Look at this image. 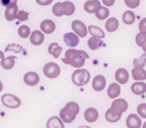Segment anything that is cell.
<instances>
[{
    "label": "cell",
    "instance_id": "cell-1",
    "mask_svg": "<svg viewBox=\"0 0 146 128\" xmlns=\"http://www.w3.org/2000/svg\"><path fill=\"white\" fill-rule=\"evenodd\" d=\"M89 58L88 53L84 51L69 49L65 52L64 58H62V62L66 65H70L73 67L80 68L85 64V59Z\"/></svg>",
    "mask_w": 146,
    "mask_h": 128
},
{
    "label": "cell",
    "instance_id": "cell-2",
    "mask_svg": "<svg viewBox=\"0 0 146 128\" xmlns=\"http://www.w3.org/2000/svg\"><path fill=\"white\" fill-rule=\"evenodd\" d=\"M79 106L78 103L74 101L68 102L64 108H62L59 112L60 119L64 123H71L76 119V116L79 113Z\"/></svg>",
    "mask_w": 146,
    "mask_h": 128
},
{
    "label": "cell",
    "instance_id": "cell-3",
    "mask_svg": "<svg viewBox=\"0 0 146 128\" xmlns=\"http://www.w3.org/2000/svg\"><path fill=\"white\" fill-rule=\"evenodd\" d=\"M72 82L77 86H84L90 82V73L85 69H79L73 72L71 76Z\"/></svg>",
    "mask_w": 146,
    "mask_h": 128
},
{
    "label": "cell",
    "instance_id": "cell-4",
    "mask_svg": "<svg viewBox=\"0 0 146 128\" xmlns=\"http://www.w3.org/2000/svg\"><path fill=\"white\" fill-rule=\"evenodd\" d=\"M43 73L48 78H56L60 74V67L54 62H49L45 65Z\"/></svg>",
    "mask_w": 146,
    "mask_h": 128
},
{
    "label": "cell",
    "instance_id": "cell-5",
    "mask_svg": "<svg viewBox=\"0 0 146 128\" xmlns=\"http://www.w3.org/2000/svg\"><path fill=\"white\" fill-rule=\"evenodd\" d=\"M1 101L4 106L9 108H17L21 105V100L11 94H5L1 97Z\"/></svg>",
    "mask_w": 146,
    "mask_h": 128
},
{
    "label": "cell",
    "instance_id": "cell-6",
    "mask_svg": "<svg viewBox=\"0 0 146 128\" xmlns=\"http://www.w3.org/2000/svg\"><path fill=\"white\" fill-rule=\"evenodd\" d=\"M71 28H72L73 31L77 34L78 36L85 37L88 34V29H87L86 25L79 20L73 21L71 23Z\"/></svg>",
    "mask_w": 146,
    "mask_h": 128
},
{
    "label": "cell",
    "instance_id": "cell-7",
    "mask_svg": "<svg viewBox=\"0 0 146 128\" xmlns=\"http://www.w3.org/2000/svg\"><path fill=\"white\" fill-rule=\"evenodd\" d=\"M121 115H122L121 111H119L115 107H111L106 112L105 118H106V119L108 121H109L111 123H114V122H117V121H119L120 119Z\"/></svg>",
    "mask_w": 146,
    "mask_h": 128
},
{
    "label": "cell",
    "instance_id": "cell-8",
    "mask_svg": "<svg viewBox=\"0 0 146 128\" xmlns=\"http://www.w3.org/2000/svg\"><path fill=\"white\" fill-rule=\"evenodd\" d=\"M18 7H17V2L14 1V2H11L5 9V18L7 21H13L17 18V13H18Z\"/></svg>",
    "mask_w": 146,
    "mask_h": 128
},
{
    "label": "cell",
    "instance_id": "cell-9",
    "mask_svg": "<svg viewBox=\"0 0 146 128\" xmlns=\"http://www.w3.org/2000/svg\"><path fill=\"white\" fill-rule=\"evenodd\" d=\"M64 41L66 46L70 47H75L79 43V38L74 33H66L64 35Z\"/></svg>",
    "mask_w": 146,
    "mask_h": 128
},
{
    "label": "cell",
    "instance_id": "cell-10",
    "mask_svg": "<svg viewBox=\"0 0 146 128\" xmlns=\"http://www.w3.org/2000/svg\"><path fill=\"white\" fill-rule=\"evenodd\" d=\"M142 120L137 114L131 113L126 119V125L128 128H140Z\"/></svg>",
    "mask_w": 146,
    "mask_h": 128
},
{
    "label": "cell",
    "instance_id": "cell-11",
    "mask_svg": "<svg viewBox=\"0 0 146 128\" xmlns=\"http://www.w3.org/2000/svg\"><path fill=\"white\" fill-rule=\"evenodd\" d=\"M23 81L26 84L29 86H35L39 84L40 82V77L36 72H28L23 77Z\"/></svg>",
    "mask_w": 146,
    "mask_h": 128
},
{
    "label": "cell",
    "instance_id": "cell-12",
    "mask_svg": "<svg viewBox=\"0 0 146 128\" xmlns=\"http://www.w3.org/2000/svg\"><path fill=\"white\" fill-rule=\"evenodd\" d=\"M92 87L96 91H102L106 87V78L102 75H97L94 78Z\"/></svg>",
    "mask_w": 146,
    "mask_h": 128
},
{
    "label": "cell",
    "instance_id": "cell-13",
    "mask_svg": "<svg viewBox=\"0 0 146 128\" xmlns=\"http://www.w3.org/2000/svg\"><path fill=\"white\" fill-rule=\"evenodd\" d=\"M115 79L120 84H125L129 80V73L125 69L119 68L115 72Z\"/></svg>",
    "mask_w": 146,
    "mask_h": 128
},
{
    "label": "cell",
    "instance_id": "cell-14",
    "mask_svg": "<svg viewBox=\"0 0 146 128\" xmlns=\"http://www.w3.org/2000/svg\"><path fill=\"white\" fill-rule=\"evenodd\" d=\"M44 40H45L44 34L39 30H35L34 32H32V34L30 35V42L35 46L41 45L43 43Z\"/></svg>",
    "mask_w": 146,
    "mask_h": 128
},
{
    "label": "cell",
    "instance_id": "cell-15",
    "mask_svg": "<svg viewBox=\"0 0 146 128\" xmlns=\"http://www.w3.org/2000/svg\"><path fill=\"white\" fill-rule=\"evenodd\" d=\"M101 7V2L99 1H87L84 4V11L88 13H96Z\"/></svg>",
    "mask_w": 146,
    "mask_h": 128
},
{
    "label": "cell",
    "instance_id": "cell-16",
    "mask_svg": "<svg viewBox=\"0 0 146 128\" xmlns=\"http://www.w3.org/2000/svg\"><path fill=\"white\" fill-rule=\"evenodd\" d=\"M55 29H56V25L52 20L49 19L44 20L40 23V29L45 34H52V32H54Z\"/></svg>",
    "mask_w": 146,
    "mask_h": 128
},
{
    "label": "cell",
    "instance_id": "cell-17",
    "mask_svg": "<svg viewBox=\"0 0 146 128\" xmlns=\"http://www.w3.org/2000/svg\"><path fill=\"white\" fill-rule=\"evenodd\" d=\"M131 90L133 94L141 96L146 93V84L143 82H136L131 84Z\"/></svg>",
    "mask_w": 146,
    "mask_h": 128
},
{
    "label": "cell",
    "instance_id": "cell-18",
    "mask_svg": "<svg viewBox=\"0 0 146 128\" xmlns=\"http://www.w3.org/2000/svg\"><path fill=\"white\" fill-rule=\"evenodd\" d=\"M98 117H99L98 111L94 107H90L84 112V118L88 122L93 123L98 119Z\"/></svg>",
    "mask_w": 146,
    "mask_h": 128
},
{
    "label": "cell",
    "instance_id": "cell-19",
    "mask_svg": "<svg viewBox=\"0 0 146 128\" xmlns=\"http://www.w3.org/2000/svg\"><path fill=\"white\" fill-rule=\"evenodd\" d=\"M46 128H64V125L61 119L57 116H53L47 120Z\"/></svg>",
    "mask_w": 146,
    "mask_h": 128
},
{
    "label": "cell",
    "instance_id": "cell-20",
    "mask_svg": "<svg viewBox=\"0 0 146 128\" xmlns=\"http://www.w3.org/2000/svg\"><path fill=\"white\" fill-rule=\"evenodd\" d=\"M88 29H89L90 34L93 37H95V38L102 39V38H104V37H105V33H104V31H103L101 28H99V27H97V26L90 25V26H89Z\"/></svg>",
    "mask_w": 146,
    "mask_h": 128
},
{
    "label": "cell",
    "instance_id": "cell-21",
    "mask_svg": "<svg viewBox=\"0 0 146 128\" xmlns=\"http://www.w3.org/2000/svg\"><path fill=\"white\" fill-rule=\"evenodd\" d=\"M120 94V86L118 84H112L108 89V96L110 98H117Z\"/></svg>",
    "mask_w": 146,
    "mask_h": 128
},
{
    "label": "cell",
    "instance_id": "cell-22",
    "mask_svg": "<svg viewBox=\"0 0 146 128\" xmlns=\"http://www.w3.org/2000/svg\"><path fill=\"white\" fill-rule=\"evenodd\" d=\"M63 48L56 42L51 43L48 46V52L49 54L52 55L55 58H58L62 52Z\"/></svg>",
    "mask_w": 146,
    "mask_h": 128
},
{
    "label": "cell",
    "instance_id": "cell-23",
    "mask_svg": "<svg viewBox=\"0 0 146 128\" xmlns=\"http://www.w3.org/2000/svg\"><path fill=\"white\" fill-rule=\"evenodd\" d=\"M15 58L14 56H9L5 58L1 59V66L5 70H11L15 66Z\"/></svg>",
    "mask_w": 146,
    "mask_h": 128
},
{
    "label": "cell",
    "instance_id": "cell-24",
    "mask_svg": "<svg viewBox=\"0 0 146 128\" xmlns=\"http://www.w3.org/2000/svg\"><path fill=\"white\" fill-rule=\"evenodd\" d=\"M132 78L136 81L146 80V72L142 68H134L131 71Z\"/></svg>",
    "mask_w": 146,
    "mask_h": 128
},
{
    "label": "cell",
    "instance_id": "cell-25",
    "mask_svg": "<svg viewBox=\"0 0 146 128\" xmlns=\"http://www.w3.org/2000/svg\"><path fill=\"white\" fill-rule=\"evenodd\" d=\"M105 28L108 32H114L119 28V21H118V19L115 18V17L109 18L107 21L106 24H105Z\"/></svg>",
    "mask_w": 146,
    "mask_h": 128
},
{
    "label": "cell",
    "instance_id": "cell-26",
    "mask_svg": "<svg viewBox=\"0 0 146 128\" xmlns=\"http://www.w3.org/2000/svg\"><path fill=\"white\" fill-rule=\"evenodd\" d=\"M112 107H117L122 113L125 112L128 108V103L125 99H117L112 102Z\"/></svg>",
    "mask_w": 146,
    "mask_h": 128
},
{
    "label": "cell",
    "instance_id": "cell-27",
    "mask_svg": "<svg viewBox=\"0 0 146 128\" xmlns=\"http://www.w3.org/2000/svg\"><path fill=\"white\" fill-rule=\"evenodd\" d=\"M52 13L56 17H61L63 15H65V7L64 3H56L52 7Z\"/></svg>",
    "mask_w": 146,
    "mask_h": 128
},
{
    "label": "cell",
    "instance_id": "cell-28",
    "mask_svg": "<svg viewBox=\"0 0 146 128\" xmlns=\"http://www.w3.org/2000/svg\"><path fill=\"white\" fill-rule=\"evenodd\" d=\"M88 45L89 47L91 50H97L99 49L101 46H103V41L101 39L98 38H95V37H91L89 40H88Z\"/></svg>",
    "mask_w": 146,
    "mask_h": 128
},
{
    "label": "cell",
    "instance_id": "cell-29",
    "mask_svg": "<svg viewBox=\"0 0 146 128\" xmlns=\"http://www.w3.org/2000/svg\"><path fill=\"white\" fill-rule=\"evenodd\" d=\"M122 19H123V22L125 24L131 25L135 22V19H136L135 14L131 11H126L124 12V14L122 16Z\"/></svg>",
    "mask_w": 146,
    "mask_h": 128
},
{
    "label": "cell",
    "instance_id": "cell-30",
    "mask_svg": "<svg viewBox=\"0 0 146 128\" xmlns=\"http://www.w3.org/2000/svg\"><path fill=\"white\" fill-rule=\"evenodd\" d=\"M146 65V53L144 52L139 58H135L133 60V66L135 68H143Z\"/></svg>",
    "mask_w": 146,
    "mask_h": 128
},
{
    "label": "cell",
    "instance_id": "cell-31",
    "mask_svg": "<svg viewBox=\"0 0 146 128\" xmlns=\"http://www.w3.org/2000/svg\"><path fill=\"white\" fill-rule=\"evenodd\" d=\"M96 17L99 20H105L109 16V10L107 7H101V9L96 13Z\"/></svg>",
    "mask_w": 146,
    "mask_h": 128
},
{
    "label": "cell",
    "instance_id": "cell-32",
    "mask_svg": "<svg viewBox=\"0 0 146 128\" xmlns=\"http://www.w3.org/2000/svg\"><path fill=\"white\" fill-rule=\"evenodd\" d=\"M63 3L65 7V16H71L74 14V12H75V5H74L69 1H65Z\"/></svg>",
    "mask_w": 146,
    "mask_h": 128
},
{
    "label": "cell",
    "instance_id": "cell-33",
    "mask_svg": "<svg viewBox=\"0 0 146 128\" xmlns=\"http://www.w3.org/2000/svg\"><path fill=\"white\" fill-rule=\"evenodd\" d=\"M18 34L22 38H27L30 35V29L27 25H23L18 29Z\"/></svg>",
    "mask_w": 146,
    "mask_h": 128
},
{
    "label": "cell",
    "instance_id": "cell-34",
    "mask_svg": "<svg viewBox=\"0 0 146 128\" xmlns=\"http://www.w3.org/2000/svg\"><path fill=\"white\" fill-rule=\"evenodd\" d=\"M146 42V34L139 33L136 35V43L138 46H143Z\"/></svg>",
    "mask_w": 146,
    "mask_h": 128
},
{
    "label": "cell",
    "instance_id": "cell-35",
    "mask_svg": "<svg viewBox=\"0 0 146 128\" xmlns=\"http://www.w3.org/2000/svg\"><path fill=\"white\" fill-rule=\"evenodd\" d=\"M137 113L140 115L141 118L146 119V103H141L137 107Z\"/></svg>",
    "mask_w": 146,
    "mask_h": 128
},
{
    "label": "cell",
    "instance_id": "cell-36",
    "mask_svg": "<svg viewBox=\"0 0 146 128\" xmlns=\"http://www.w3.org/2000/svg\"><path fill=\"white\" fill-rule=\"evenodd\" d=\"M17 19H18V20L21 21V22L27 21V20L29 19V13L26 12V11H20L17 13Z\"/></svg>",
    "mask_w": 146,
    "mask_h": 128
},
{
    "label": "cell",
    "instance_id": "cell-37",
    "mask_svg": "<svg viewBox=\"0 0 146 128\" xmlns=\"http://www.w3.org/2000/svg\"><path fill=\"white\" fill-rule=\"evenodd\" d=\"M125 3L129 8L134 9V8H137L139 5L140 1H139V0H125Z\"/></svg>",
    "mask_w": 146,
    "mask_h": 128
},
{
    "label": "cell",
    "instance_id": "cell-38",
    "mask_svg": "<svg viewBox=\"0 0 146 128\" xmlns=\"http://www.w3.org/2000/svg\"><path fill=\"white\" fill-rule=\"evenodd\" d=\"M138 29L140 30V33H145L146 34V17L140 21Z\"/></svg>",
    "mask_w": 146,
    "mask_h": 128
},
{
    "label": "cell",
    "instance_id": "cell-39",
    "mask_svg": "<svg viewBox=\"0 0 146 128\" xmlns=\"http://www.w3.org/2000/svg\"><path fill=\"white\" fill-rule=\"evenodd\" d=\"M103 4L107 6H111L114 4V0H103Z\"/></svg>",
    "mask_w": 146,
    "mask_h": 128
},
{
    "label": "cell",
    "instance_id": "cell-40",
    "mask_svg": "<svg viewBox=\"0 0 146 128\" xmlns=\"http://www.w3.org/2000/svg\"><path fill=\"white\" fill-rule=\"evenodd\" d=\"M36 2L39 5H50L52 1V0H48V1H40V0H37Z\"/></svg>",
    "mask_w": 146,
    "mask_h": 128
},
{
    "label": "cell",
    "instance_id": "cell-41",
    "mask_svg": "<svg viewBox=\"0 0 146 128\" xmlns=\"http://www.w3.org/2000/svg\"><path fill=\"white\" fill-rule=\"evenodd\" d=\"M1 3H2V5H5V6L7 7V6H8L11 2V1H9V0H5V1H1Z\"/></svg>",
    "mask_w": 146,
    "mask_h": 128
},
{
    "label": "cell",
    "instance_id": "cell-42",
    "mask_svg": "<svg viewBox=\"0 0 146 128\" xmlns=\"http://www.w3.org/2000/svg\"><path fill=\"white\" fill-rule=\"evenodd\" d=\"M0 58H1V59L5 58V53L2 51H0Z\"/></svg>",
    "mask_w": 146,
    "mask_h": 128
},
{
    "label": "cell",
    "instance_id": "cell-43",
    "mask_svg": "<svg viewBox=\"0 0 146 128\" xmlns=\"http://www.w3.org/2000/svg\"><path fill=\"white\" fill-rule=\"evenodd\" d=\"M142 47H143V50L144 51V52L146 53V42H145V43L143 44V46Z\"/></svg>",
    "mask_w": 146,
    "mask_h": 128
},
{
    "label": "cell",
    "instance_id": "cell-44",
    "mask_svg": "<svg viewBox=\"0 0 146 128\" xmlns=\"http://www.w3.org/2000/svg\"><path fill=\"white\" fill-rule=\"evenodd\" d=\"M78 128H91V127H90V126H88V125H80Z\"/></svg>",
    "mask_w": 146,
    "mask_h": 128
},
{
    "label": "cell",
    "instance_id": "cell-45",
    "mask_svg": "<svg viewBox=\"0 0 146 128\" xmlns=\"http://www.w3.org/2000/svg\"><path fill=\"white\" fill-rule=\"evenodd\" d=\"M3 90V84L1 83V81H0V92H1Z\"/></svg>",
    "mask_w": 146,
    "mask_h": 128
},
{
    "label": "cell",
    "instance_id": "cell-46",
    "mask_svg": "<svg viewBox=\"0 0 146 128\" xmlns=\"http://www.w3.org/2000/svg\"><path fill=\"white\" fill-rule=\"evenodd\" d=\"M143 128H146V121L144 122V124H143Z\"/></svg>",
    "mask_w": 146,
    "mask_h": 128
}]
</instances>
